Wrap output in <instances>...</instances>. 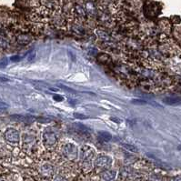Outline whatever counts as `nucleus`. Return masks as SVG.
Instances as JSON below:
<instances>
[{
	"label": "nucleus",
	"instance_id": "obj_15",
	"mask_svg": "<svg viewBox=\"0 0 181 181\" xmlns=\"http://www.w3.org/2000/svg\"><path fill=\"white\" fill-rule=\"evenodd\" d=\"M98 34H99V36L100 38H102L104 40H109V36L106 32L99 30V31H98Z\"/></svg>",
	"mask_w": 181,
	"mask_h": 181
},
{
	"label": "nucleus",
	"instance_id": "obj_7",
	"mask_svg": "<svg viewBox=\"0 0 181 181\" xmlns=\"http://www.w3.org/2000/svg\"><path fill=\"white\" fill-rule=\"evenodd\" d=\"M31 40H32V37H31V36H29L28 34H20V35H18V37H17L18 43L20 44V45H23V46L27 45L28 43L31 42Z\"/></svg>",
	"mask_w": 181,
	"mask_h": 181
},
{
	"label": "nucleus",
	"instance_id": "obj_11",
	"mask_svg": "<svg viewBox=\"0 0 181 181\" xmlns=\"http://www.w3.org/2000/svg\"><path fill=\"white\" fill-rule=\"evenodd\" d=\"M164 102H166V104H176V103H180L181 102V98H167L164 99Z\"/></svg>",
	"mask_w": 181,
	"mask_h": 181
},
{
	"label": "nucleus",
	"instance_id": "obj_18",
	"mask_svg": "<svg viewBox=\"0 0 181 181\" xmlns=\"http://www.w3.org/2000/svg\"><path fill=\"white\" fill-rule=\"evenodd\" d=\"M74 117L76 118H79V119H86V118H87L86 116L82 115V114H80V113H74Z\"/></svg>",
	"mask_w": 181,
	"mask_h": 181
},
{
	"label": "nucleus",
	"instance_id": "obj_23",
	"mask_svg": "<svg viewBox=\"0 0 181 181\" xmlns=\"http://www.w3.org/2000/svg\"><path fill=\"white\" fill-rule=\"evenodd\" d=\"M54 99H55L56 101H61V100H63V98H62V97H58V96H55V97H54Z\"/></svg>",
	"mask_w": 181,
	"mask_h": 181
},
{
	"label": "nucleus",
	"instance_id": "obj_17",
	"mask_svg": "<svg viewBox=\"0 0 181 181\" xmlns=\"http://www.w3.org/2000/svg\"><path fill=\"white\" fill-rule=\"evenodd\" d=\"M132 103L135 104V105H145L147 102L144 101V100H139V99H134L132 100Z\"/></svg>",
	"mask_w": 181,
	"mask_h": 181
},
{
	"label": "nucleus",
	"instance_id": "obj_12",
	"mask_svg": "<svg viewBox=\"0 0 181 181\" xmlns=\"http://www.w3.org/2000/svg\"><path fill=\"white\" fill-rule=\"evenodd\" d=\"M123 146V147L124 148H126L127 150H128V151H131V152H138V149L135 147V146H133V145H130V144H123L122 145Z\"/></svg>",
	"mask_w": 181,
	"mask_h": 181
},
{
	"label": "nucleus",
	"instance_id": "obj_4",
	"mask_svg": "<svg viewBox=\"0 0 181 181\" xmlns=\"http://www.w3.org/2000/svg\"><path fill=\"white\" fill-rule=\"evenodd\" d=\"M5 138L10 143H18L19 141V133L15 128H8L5 132Z\"/></svg>",
	"mask_w": 181,
	"mask_h": 181
},
{
	"label": "nucleus",
	"instance_id": "obj_6",
	"mask_svg": "<svg viewBox=\"0 0 181 181\" xmlns=\"http://www.w3.org/2000/svg\"><path fill=\"white\" fill-rule=\"evenodd\" d=\"M117 172L115 170H105L101 173V178L104 181H112L116 178Z\"/></svg>",
	"mask_w": 181,
	"mask_h": 181
},
{
	"label": "nucleus",
	"instance_id": "obj_8",
	"mask_svg": "<svg viewBox=\"0 0 181 181\" xmlns=\"http://www.w3.org/2000/svg\"><path fill=\"white\" fill-rule=\"evenodd\" d=\"M41 173L46 176H49L53 173V167L50 165H44L41 167Z\"/></svg>",
	"mask_w": 181,
	"mask_h": 181
},
{
	"label": "nucleus",
	"instance_id": "obj_26",
	"mask_svg": "<svg viewBox=\"0 0 181 181\" xmlns=\"http://www.w3.org/2000/svg\"><path fill=\"white\" fill-rule=\"evenodd\" d=\"M0 32H1V26H0Z\"/></svg>",
	"mask_w": 181,
	"mask_h": 181
},
{
	"label": "nucleus",
	"instance_id": "obj_13",
	"mask_svg": "<svg viewBox=\"0 0 181 181\" xmlns=\"http://www.w3.org/2000/svg\"><path fill=\"white\" fill-rule=\"evenodd\" d=\"M8 46V41L7 40V38L2 36H0V47L7 48Z\"/></svg>",
	"mask_w": 181,
	"mask_h": 181
},
{
	"label": "nucleus",
	"instance_id": "obj_25",
	"mask_svg": "<svg viewBox=\"0 0 181 181\" xmlns=\"http://www.w3.org/2000/svg\"><path fill=\"white\" fill-rule=\"evenodd\" d=\"M111 120L116 121V122H122V120H118V119H117V118H111Z\"/></svg>",
	"mask_w": 181,
	"mask_h": 181
},
{
	"label": "nucleus",
	"instance_id": "obj_9",
	"mask_svg": "<svg viewBox=\"0 0 181 181\" xmlns=\"http://www.w3.org/2000/svg\"><path fill=\"white\" fill-rule=\"evenodd\" d=\"M99 137L104 141H110L112 139V135L107 131H99Z\"/></svg>",
	"mask_w": 181,
	"mask_h": 181
},
{
	"label": "nucleus",
	"instance_id": "obj_14",
	"mask_svg": "<svg viewBox=\"0 0 181 181\" xmlns=\"http://www.w3.org/2000/svg\"><path fill=\"white\" fill-rule=\"evenodd\" d=\"M59 86L67 93H71V94H76V90H74V89H72V88H70V87H68V86H66L65 85H59Z\"/></svg>",
	"mask_w": 181,
	"mask_h": 181
},
{
	"label": "nucleus",
	"instance_id": "obj_10",
	"mask_svg": "<svg viewBox=\"0 0 181 181\" xmlns=\"http://www.w3.org/2000/svg\"><path fill=\"white\" fill-rule=\"evenodd\" d=\"M74 127L76 128V130L81 131V132H89V131H90V129H89L87 127H86L85 125H83V124H81V123H75V124H74Z\"/></svg>",
	"mask_w": 181,
	"mask_h": 181
},
{
	"label": "nucleus",
	"instance_id": "obj_24",
	"mask_svg": "<svg viewBox=\"0 0 181 181\" xmlns=\"http://www.w3.org/2000/svg\"><path fill=\"white\" fill-rule=\"evenodd\" d=\"M170 181H181V176L180 177H174Z\"/></svg>",
	"mask_w": 181,
	"mask_h": 181
},
{
	"label": "nucleus",
	"instance_id": "obj_3",
	"mask_svg": "<svg viewBox=\"0 0 181 181\" xmlns=\"http://www.w3.org/2000/svg\"><path fill=\"white\" fill-rule=\"evenodd\" d=\"M43 141L46 146L53 147L57 143V136L54 132L50 130H46L43 133Z\"/></svg>",
	"mask_w": 181,
	"mask_h": 181
},
{
	"label": "nucleus",
	"instance_id": "obj_21",
	"mask_svg": "<svg viewBox=\"0 0 181 181\" xmlns=\"http://www.w3.org/2000/svg\"><path fill=\"white\" fill-rule=\"evenodd\" d=\"M54 181H66V180H65L64 177H62V176H57V177H55Z\"/></svg>",
	"mask_w": 181,
	"mask_h": 181
},
{
	"label": "nucleus",
	"instance_id": "obj_22",
	"mask_svg": "<svg viewBox=\"0 0 181 181\" xmlns=\"http://www.w3.org/2000/svg\"><path fill=\"white\" fill-rule=\"evenodd\" d=\"M8 108V105L2 101H0V108Z\"/></svg>",
	"mask_w": 181,
	"mask_h": 181
},
{
	"label": "nucleus",
	"instance_id": "obj_2",
	"mask_svg": "<svg viewBox=\"0 0 181 181\" xmlns=\"http://www.w3.org/2000/svg\"><path fill=\"white\" fill-rule=\"evenodd\" d=\"M112 165V159L108 156H100L95 161V166L98 168L107 169Z\"/></svg>",
	"mask_w": 181,
	"mask_h": 181
},
{
	"label": "nucleus",
	"instance_id": "obj_1",
	"mask_svg": "<svg viewBox=\"0 0 181 181\" xmlns=\"http://www.w3.org/2000/svg\"><path fill=\"white\" fill-rule=\"evenodd\" d=\"M63 153L67 159L71 161L76 160L77 157V147L74 144H66L63 148Z\"/></svg>",
	"mask_w": 181,
	"mask_h": 181
},
{
	"label": "nucleus",
	"instance_id": "obj_16",
	"mask_svg": "<svg viewBox=\"0 0 181 181\" xmlns=\"http://www.w3.org/2000/svg\"><path fill=\"white\" fill-rule=\"evenodd\" d=\"M26 56H27V55L22 56V57H20V56H13V57H10V60H11L12 62H18V61H20L23 57H25Z\"/></svg>",
	"mask_w": 181,
	"mask_h": 181
},
{
	"label": "nucleus",
	"instance_id": "obj_19",
	"mask_svg": "<svg viewBox=\"0 0 181 181\" xmlns=\"http://www.w3.org/2000/svg\"><path fill=\"white\" fill-rule=\"evenodd\" d=\"M8 64V60L7 58H4L1 62H0V66H1V67H4V66H6Z\"/></svg>",
	"mask_w": 181,
	"mask_h": 181
},
{
	"label": "nucleus",
	"instance_id": "obj_20",
	"mask_svg": "<svg viewBox=\"0 0 181 181\" xmlns=\"http://www.w3.org/2000/svg\"><path fill=\"white\" fill-rule=\"evenodd\" d=\"M35 57H36V52H35V51H32V52L30 53L29 57H28V61H32V60L35 58Z\"/></svg>",
	"mask_w": 181,
	"mask_h": 181
},
{
	"label": "nucleus",
	"instance_id": "obj_5",
	"mask_svg": "<svg viewBox=\"0 0 181 181\" xmlns=\"http://www.w3.org/2000/svg\"><path fill=\"white\" fill-rule=\"evenodd\" d=\"M94 156V150L89 146H83L81 148V157L84 160L91 159Z\"/></svg>",
	"mask_w": 181,
	"mask_h": 181
}]
</instances>
